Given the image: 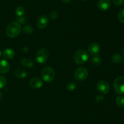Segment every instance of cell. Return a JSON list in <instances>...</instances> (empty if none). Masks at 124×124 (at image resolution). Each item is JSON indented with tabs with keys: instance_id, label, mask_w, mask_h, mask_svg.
Returning <instances> with one entry per match:
<instances>
[{
	"instance_id": "44dd1931",
	"label": "cell",
	"mask_w": 124,
	"mask_h": 124,
	"mask_svg": "<svg viewBox=\"0 0 124 124\" xmlns=\"http://www.w3.org/2000/svg\"><path fill=\"white\" fill-rule=\"evenodd\" d=\"M23 32H24V34H27V35H30L31 33H33V29L32 27L30 25H27L25 27H24L23 28Z\"/></svg>"
},
{
	"instance_id": "1f68e13d",
	"label": "cell",
	"mask_w": 124,
	"mask_h": 124,
	"mask_svg": "<svg viewBox=\"0 0 124 124\" xmlns=\"http://www.w3.org/2000/svg\"></svg>"
},
{
	"instance_id": "484cf974",
	"label": "cell",
	"mask_w": 124,
	"mask_h": 124,
	"mask_svg": "<svg viewBox=\"0 0 124 124\" xmlns=\"http://www.w3.org/2000/svg\"><path fill=\"white\" fill-rule=\"evenodd\" d=\"M104 97L102 96H101V95H98L95 98V100L97 103H101V102H102L104 101Z\"/></svg>"
},
{
	"instance_id": "4316f807",
	"label": "cell",
	"mask_w": 124,
	"mask_h": 124,
	"mask_svg": "<svg viewBox=\"0 0 124 124\" xmlns=\"http://www.w3.org/2000/svg\"><path fill=\"white\" fill-rule=\"evenodd\" d=\"M113 3L117 6H121L124 3V0H113Z\"/></svg>"
},
{
	"instance_id": "8992f818",
	"label": "cell",
	"mask_w": 124,
	"mask_h": 124,
	"mask_svg": "<svg viewBox=\"0 0 124 124\" xmlns=\"http://www.w3.org/2000/svg\"><path fill=\"white\" fill-rule=\"evenodd\" d=\"M88 75V72L86 68L83 67H80L75 70L74 75L75 78L78 81H82L85 80Z\"/></svg>"
},
{
	"instance_id": "9c48e42d",
	"label": "cell",
	"mask_w": 124,
	"mask_h": 124,
	"mask_svg": "<svg viewBox=\"0 0 124 124\" xmlns=\"http://www.w3.org/2000/svg\"><path fill=\"white\" fill-rule=\"evenodd\" d=\"M88 52L92 55H97L99 54L101 50V47L99 44L97 43H92L88 46Z\"/></svg>"
},
{
	"instance_id": "277c9868",
	"label": "cell",
	"mask_w": 124,
	"mask_h": 124,
	"mask_svg": "<svg viewBox=\"0 0 124 124\" xmlns=\"http://www.w3.org/2000/svg\"><path fill=\"white\" fill-rule=\"evenodd\" d=\"M114 89L118 94H124V77L116 78L114 81Z\"/></svg>"
},
{
	"instance_id": "d6986e66",
	"label": "cell",
	"mask_w": 124,
	"mask_h": 124,
	"mask_svg": "<svg viewBox=\"0 0 124 124\" xmlns=\"http://www.w3.org/2000/svg\"><path fill=\"white\" fill-rule=\"evenodd\" d=\"M76 86V84L75 81H69L66 85V89L67 90H68L69 91H73V90L75 89Z\"/></svg>"
},
{
	"instance_id": "52a82bcc",
	"label": "cell",
	"mask_w": 124,
	"mask_h": 124,
	"mask_svg": "<svg viewBox=\"0 0 124 124\" xmlns=\"http://www.w3.org/2000/svg\"><path fill=\"white\" fill-rule=\"evenodd\" d=\"M96 88L99 92L104 94L108 93L110 89L109 84L104 80H101V81H98L96 85Z\"/></svg>"
},
{
	"instance_id": "e0dca14e",
	"label": "cell",
	"mask_w": 124,
	"mask_h": 124,
	"mask_svg": "<svg viewBox=\"0 0 124 124\" xmlns=\"http://www.w3.org/2000/svg\"><path fill=\"white\" fill-rule=\"evenodd\" d=\"M122 56L120 54L118 53H116V54H114L111 57V60H112V62L114 63H121V61H122Z\"/></svg>"
},
{
	"instance_id": "5bb4252c",
	"label": "cell",
	"mask_w": 124,
	"mask_h": 124,
	"mask_svg": "<svg viewBox=\"0 0 124 124\" xmlns=\"http://www.w3.org/2000/svg\"><path fill=\"white\" fill-rule=\"evenodd\" d=\"M3 56L6 59H11L15 56L14 50L10 48L6 49L4 51Z\"/></svg>"
},
{
	"instance_id": "9a60e30c",
	"label": "cell",
	"mask_w": 124,
	"mask_h": 124,
	"mask_svg": "<svg viewBox=\"0 0 124 124\" xmlns=\"http://www.w3.org/2000/svg\"><path fill=\"white\" fill-rule=\"evenodd\" d=\"M21 64L23 66L30 68L33 66L34 62L31 60L29 59V58H24L21 61Z\"/></svg>"
},
{
	"instance_id": "d4e9b609",
	"label": "cell",
	"mask_w": 124,
	"mask_h": 124,
	"mask_svg": "<svg viewBox=\"0 0 124 124\" xmlns=\"http://www.w3.org/2000/svg\"><path fill=\"white\" fill-rule=\"evenodd\" d=\"M49 16L52 19H56L58 17V13L56 11H52L50 13Z\"/></svg>"
},
{
	"instance_id": "f546056e",
	"label": "cell",
	"mask_w": 124,
	"mask_h": 124,
	"mask_svg": "<svg viewBox=\"0 0 124 124\" xmlns=\"http://www.w3.org/2000/svg\"><path fill=\"white\" fill-rule=\"evenodd\" d=\"M1 55H2V52H1V51L0 50V57L1 56Z\"/></svg>"
},
{
	"instance_id": "4fadbf2b",
	"label": "cell",
	"mask_w": 124,
	"mask_h": 124,
	"mask_svg": "<svg viewBox=\"0 0 124 124\" xmlns=\"http://www.w3.org/2000/svg\"><path fill=\"white\" fill-rule=\"evenodd\" d=\"M15 75L18 79H24L27 75V73L23 68H18L15 72Z\"/></svg>"
},
{
	"instance_id": "7402d4cb",
	"label": "cell",
	"mask_w": 124,
	"mask_h": 124,
	"mask_svg": "<svg viewBox=\"0 0 124 124\" xmlns=\"http://www.w3.org/2000/svg\"><path fill=\"white\" fill-rule=\"evenodd\" d=\"M7 84L6 79L2 75H0V89H2L6 86Z\"/></svg>"
},
{
	"instance_id": "2e32d148",
	"label": "cell",
	"mask_w": 124,
	"mask_h": 124,
	"mask_svg": "<svg viewBox=\"0 0 124 124\" xmlns=\"http://www.w3.org/2000/svg\"><path fill=\"white\" fill-rule=\"evenodd\" d=\"M91 63L92 64V65L95 67L100 65L101 63V58L100 56L99 55L93 56L91 59Z\"/></svg>"
},
{
	"instance_id": "f1b7e54d",
	"label": "cell",
	"mask_w": 124,
	"mask_h": 124,
	"mask_svg": "<svg viewBox=\"0 0 124 124\" xmlns=\"http://www.w3.org/2000/svg\"><path fill=\"white\" fill-rule=\"evenodd\" d=\"M2 93H1V92H0V100H1V98H2Z\"/></svg>"
},
{
	"instance_id": "ba28073f",
	"label": "cell",
	"mask_w": 124,
	"mask_h": 124,
	"mask_svg": "<svg viewBox=\"0 0 124 124\" xmlns=\"http://www.w3.org/2000/svg\"><path fill=\"white\" fill-rule=\"evenodd\" d=\"M48 24V18L46 15H41L38 18L36 26L40 29H43L47 26Z\"/></svg>"
},
{
	"instance_id": "cb8c5ba5",
	"label": "cell",
	"mask_w": 124,
	"mask_h": 124,
	"mask_svg": "<svg viewBox=\"0 0 124 124\" xmlns=\"http://www.w3.org/2000/svg\"><path fill=\"white\" fill-rule=\"evenodd\" d=\"M16 22H18L19 24H20L21 25V24H25V23H26V18L24 17H23V16H22V17H17L16 18Z\"/></svg>"
},
{
	"instance_id": "5b68a950",
	"label": "cell",
	"mask_w": 124,
	"mask_h": 124,
	"mask_svg": "<svg viewBox=\"0 0 124 124\" xmlns=\"http://www.w3.org/2000/svg\"><path fill=\"white\" fill-rule=\"evenodd\" d=\"M49 57V53L47 49H41L36 55V60L40 64H44L48 60Z\"/></svg>"
},
{
	"instance_id": "7a4b0ae2",
	"label": "cell",
	"mask_w": 124,
	"mask_h": 124,
	"mask_svg": "<svg viewBox=\"0 0 124 124\" xmlns=\"http://www.w3.org/2000/svg\"><path fill=\"white\" fill-rule=\"evenodd\" d=\"M89 58L88 53L87 51L83 49L78 50L76 51L73 56V60L76 64H84L87 62Z\"/></svg>"
},
{
	"instance_id": "8fae6325",
	"label": "cell",
	"mask_w": 124,
	"mask_h": 124,
	"mask_svg": "<svg viewBox=\"0 0 124 124\" xmlns=\"http://www.w3.org/2000/svg\"><path fill=\"white\" fill-rule=\"evenodd\" d=\"M30 85L33 88L39 89L42 87L43 85V82L39 78L33 77L30 80Z\"/></svg>"
},
{
	"instance_id": "7c38bea8",
	"label": "cell",
	"mask_w": 124,
	"mask_h": 124,
	"mask_svg": "<svg viewBox=\"0 0 124 124\" xmlns=\"http://www.w3.org/2000/svg\"><path fill=\"white\" fill-rule=\"evenodd\" d=\"M10 69V64L6 60L0 59V73L6 74Z\"/></svg>"
},
{
	"instance_id": "ac0fdd59",
	"label": "cell",
	"mask_w": 124,
	"mask_h": 124,
	"mask_svg": "<svg viewBox=\"0 0 124 124\" xmlns=\"http://www.w3.org/2000/svg\"><path fill=\"white\" fill-rule=\"evenodd\" d=\"M116 104L121 108L124 107V97L122 96H117L116 98Z\"/></svg>"
},
{
	"instance_id": "30bf717a",
	"label": "cell",
	"mask_w": 124,
	"mask_h": 124,
	"mask_svg": "<svg viewBox=\"0 0 124 124\" xmlns=\"http://www.w3.org/2000/svg\"><path fill=\"white\" fill-rule=\"evenodd\" d=\"M111 0H99L98 2V7L102 11L107 10L111 7Z\"/></svg>"
},
{
	"instance_id": "ffe728a7",
	"label": "cell",
	"mask_w": 124,
	"mask_h": 124,
	"mask_svg": "<svg viewBox=\"0 0 124 124\" xmlns=\"http://www.w3.org/2000/svg\"><path fill=\"white\" fill-rule=\"evenodd\" d=\"M15 13L17 17H22V16H23L24 15L25 10H24V7H22V6H18L16 9Z\"/></svg>"
},
{
	"instance_id": "603a6c76",
	"label": "cell",
	"mask_w": 124,
	"mask_h": 124,
	"mask_svg": "<svg viewBox=\"0 0 124 124\" xmlns=\"http://www.w3.org/2000/svg\"><path fill=\"white\" fill-rule=\"evenodd\" d=\"M117 18L120 22L124 24V9H122L119 11L118 15H117Z\"/></svg>"
},
{
	"instance_id": "83f0119b",
	"label": "cell",
	"mask_w": 124,
	"mask_h": 124,
	"mask_svg": "<svg viewBox=\"0 0 124 124\" xmlns=\"http://www.w3.org/2000/svg\"><path fill=\"white\" fill-rule=\"evenodd\" d=\"M71 1V0H62V1L64 3H65V4L69 3V2H70Z\"/></svg>"
},
{
	"instance_id": "4dcf8cb0",
	"label": "cell",
	"mask_w": 124,
	"mask_h": 124,
	"mask_svg": "<svg viewBox=\"0 0 124 124\" xmlns=\"http://www.w3.org/2000/svg\"><path fill=\"white\" fill-rule=\"evenodd\" d=\"M79 1H86V0H79Z\"/></svg>"
},
{
	"instance_id": "3957f363",
	"label": "cell",
	"mask_w": 124,
	"mask_h": 124,
	"mask_svg": "<svg viewBox=\"0 0 124 124\" xmlns=\"http://www.w3.org/2000/svg\"><path fill=\"white\" fill-rule=\"evenodd\" d=\"M41 76L44 81L46 82H51L55 77V72L53 68L50 67H46L42 69Z\"/></svg>"
},
{
	"instance_id": "6da1fadb",
	"label": "cell",
	"mask_w": 124,
	"mask_h": 124,
	"mask_svg": "<svg viewBox=\"0 0 124 124\" xmlns=\"http://www.w3.org/2000/svg\"><path fill=\"white\" fill-rule=\"evenodd\" d=\"M21 31V25L18 22H12L6 28V34L10 38H15Z\"/></svg>"
}]
</instances>
